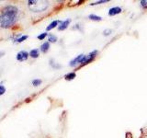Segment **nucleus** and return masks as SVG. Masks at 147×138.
<instances>
[{
	"mask_svg": "<svg viewBox=\"0 0 147 138\" xmlns=\"http://www.w3.org/2000/svg\"><path fill=\"white\" fill-rule=\"evenodd\" d=\"M18 9L15 6H7L0 14V27L7 29L15 24L18 18Z\"/></svg>",
	"mask_w": 147,
	"mask_h": 138,
	"instance_id": "obj_1",
	"label": "nucleus"
},
{
	"mask_svg": "<svg viewBox=\"0 0 147 138\" xmlns=\"http://www.w3.org/2000/svg\"><path fill=\"white\" fill-rule=\"evenodd\" d=\"M29 3V7L32 9V11L34 12H41V11H44L46 8L48 7V3L43 2L42 4H39L38 1H33V0H30V1L28 2Z\"/></svg>",
	"mask_w": 147,
	"mask_h": 138,
	"instance_id": "obj_2",
	"label": "nucleus"
},
{
	"mask_svg": "<svg viewBox=\"0 0 147 138\" xmlns=\"http://www.w3.org/2000/svg\"><path fill=\"white\" fill-rule=\"evenodd\" d=\"M86 60V55L80 54V55H78L77 57H76L75 59H73L69 64H70V66L75 67L77 66V64H85Z\"/></svg>",
	"mask_w": 147,
	"mask_h": 138,
	"instance_id": "obj_3",
	"label": "nucleus"
},
{
	"mask_svg": "<svg viewBox=\"0 0 147 138\" xmlns=\"http://www.w3.org/2000/svg\"><path fill=\"white\" fill-rule=\"evenodd\" d=\"M29 55H30V53L26 52V51H20V52H18L17 54V60L20 62L26 61V60L29 58Z\"/></svg>",
	"mask_w": 147,
	"mask_h": 138,
	"instance_id": "obj_4",
	"label": "nucleus"
},
{
	"mask_svg": "<svg viewBox=\"0 0 147 138\" xmlns=\"http://www.w3.org/2000/svg\"><path fill=\"white\" fill-rule=\"evenodd\" d=\"M121 13V8L119 7H111L109 8V16L110 17H113L115 15H118V14Z\"/></svg>",
	"mask_w": 147,
	"mask_h": 138,
	"instance_id": "obj_5",
	"label": "nucleus"
},
{
	"mask_svg": "<svg viewBox=\"0 0 147 138\" xmlns=\"http://www.w3.org/2000/svg\"><path fill=\"white\" fill-rule=\"evenodd\" d=\"M71 22V20L70 18H68V20H64V21H62V23L60 24V26L58 27V30H64L65 29H67V27L69 26V24H70Z\"/></svg>",
	"mask_w": 147,
	"mask_h": 138,
	"instance_id": "obj_6",
	"label": "nucleus"
},
{
	"mask_svg": "<svg viewBox=\"0 0 147 138\" xmlns=\"http://www.w3.org/2000/svg\"><path fill=\"white\" fill-rule=\"evenodd\" d=\"M59 23H60V24H61L62 21H61V20H53L52 23H50V25H49L47 28H46V30H51L54 29V28L56 27V26L59 24Z\"/></svg>",
	"mask_w": 147,
	"mask_h": 138,
	"instance_id": "obj_7",
	"label": "nucleus"
},
{
	"mask_svg": "<svg viewBox=\"0 0 147 138\" xmlns=\"http://www.w3.org/2000/svg\"><path fill=\"white\" fill-rule=\"evenodd\" d=\"M50 49V43H48V41H46V43H42L40 46V51L42 52L43 53H46L49 51Z\"/></svg>",
	"mask_w": 147,
	"mask_h": 138,
	"instance_id": "obj_8",
	"label": "nucleus"
},
{
	"mask_svg": "<svg viewBox=\"0 0 147 138\" xmlns=\"http://www.w3.org/2000/svg\"><path fill=\"white\" fill-rule=\"evenodd\" d=\"M40 55V52L38 49H33L30 52V56L31 58H38Z\"/></svg>",
	"mask_w": 147,
	"mask_h": 138,
	"instance_id": "obj_9",
	"label": "nucleus"
},
{
	"mask_svg": "<svg viewBox=\"0 0 147 138\" xmlns=\"http://www.w3.org/2000/svg\"><path fill=\"white\" fill-rule=\"evenodd\" d=\"M76 76V73L75 72H72V73H69V74H66L65 76H64V78H65L66 80H73V79H75V77Z\"/></svg>",
	"mask_w": 147,
	"mask_h": 138,
	"instance_id": "obj_10",
	"label": "nucleus"
},
{
	"mask_svg": "<svg viewBox=\"0 0 147 138\" xmlns=\"http://www.w3.org/2000/svg\"><path fill=\"white\" fill-rule=\"evenodd\" d=\"M88 18H90L91 20H94V21H100V20H102V18L99 17V16L94 15V14H91V15H89Z\"/></svg>",
	"mask_w": 147,
	"mask_h": 138,
	"instance_id": "obj_11",
	"label": "nucleus"
},
{
	"mask_svg": "<svg viewBox=\"0 0 147 138\" xmlns=\"http://www.w3.org/2000/svg\"><path fill=\"white\" fill-rule=\"evenodd\" d=\"M48 41L50 43H56L57 41V37L53 35V34H50L49 35V38H48Z\"/></svg>",
	"mask_w": 147,
	"mask_h": 138,
	"instance_id": "obj_12",
	"label": "nucleus"
},
{
	"mask_svg": "<svg viewBox=\"0 0 147 138\" xmlns=\"http://www.w3.org/2000/svg\"><path fill=\"white\" fill-rule=\"evenodd\" d=\"M41 83H42V81H41L40 79H34V80H32V85H33L34 87H38V86L41 85Z\"/></svg>",
	"mask_w": 147,
	"mask_h": 138,
	"instance_id": "obj_13",
	"label": "nucleus"
},
{
	"mask_svg": "<svg viewBox=\"0 0 147 138\" xmlns=\"http://www.w3.org/2000/svg\"><path fill=\"white\" fill-rule=\"evenodd\" d=\"M27 39H28V35H23V36L20 37V38H18L16 40V41H17V43H22V41H24Z\"/></svg>",
	"mask_w": 147,
	"mask_h": 138,
	"instance_id": "obj_14",
	"label": "nucleus"
},
{
	"mask_svg": "<svg viewBox=\"0 0 147 138\" xmlns=\"http://www.w3.org/2000/svg\"><path fill=\"white\" fill-rule=\"evenodd\" d=\"M109 0H101V1H96V2H94V3H91V4H90V6H96V5L107 3V2H109Z\"/></svg>",
	"mask_w": 147,
	"mask_h": 138,
	"instance_id": "obj_15",
	"label": "nucleus"
},
{
	"mask_svg": "<svg viewBox=\"0 0 147 138\" xmlns=\"http://www.w3.org/2000/svg\"><path fill=\"white\" fill-rule=\"evenodd\" d=\"M47 36H48V33H47V32H43V33H41V34H40V35L38 36V39L40 40V41H41V40H44Z\"/></svg>",
	"mask_w": 147,
	"mask_h": 138,
	"instance_id": "obj_16",
	"label": "nucleus"
},
{
	"mask_svg": "<svg viewBox=\"0 0 147 138\" xmlns=\"http://www.w3.org/2000/svg\"><path fill=\"white\" fill-rule=\"evenodd\" d=\"M5 92H6V87H5L3 85H0V96L4 95Z\"/></svg>",
	"mask_w": 147,
	"mask_h": 138,
	"instance_id": "obj_17",
	"label": "nucleus"
},
{
	"mask_svg": "<svg viewBox=\"0 0 147 138\" xmlns=\"http://www.w3.org/2000/svg\"><path fill=\"white\" fill-rule=\"evenodd\" d=\"M111 32H112V30H109H109H105L103 31V34L106 35V36H109L110 33H111Z\"/></svg>",
	"mask_w": 147,
	"mask_h": 138,
	"instance_id": "obj_18",
	"label": "nucleus"
},
{
	"mask_svg": "<svg viewBox=\"0 0 147 138\" xmlns=\"http://www.w3.org/2000/svg\"><path fill=\"white\" fill-rule=\"evenodd\" d=\"M50 62H51V63H50V64H51V66H53L54 68H60V67H61V66H60V64H58V66H56V64H55L53 63V60H51Z\"/></svg>",
	"mask_w": 147,
	"mask_h": 138,
	"instance_id": "obj_19",
	"label": "nucleus"
},
{
	"mask_svg": "<svg viewBox=\"0 0 147 138\" xmlns=\"http://www.w3.org/2000/svg\"><path fill=\"white\" fill-rule=\"evenodd\" d=\"M141 6H142V7H144V8L147 7V1H145V0H142V1H141Z\"/></svg>",
	"mask_w": 147,
	"mask_h": 138,
	"instance_id": "obj_20",
	"label": "nucleus"
},
{
	"mask_svg": "<svg viewBox=\"0 0 147 138\" xmlns=\"http://www.w3.org/2000/svg\"><path fill=\"white\" fill-rule=\"evenodd\" d=\"M3 55H5V53L4 52H0V57H2Z\"/></svg>",
	"mask_w": 147,
	"mask_h": 138,
	"instance_id": "obj_21",
	"label": "nucleus"
}]
</instances>
